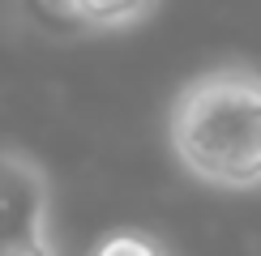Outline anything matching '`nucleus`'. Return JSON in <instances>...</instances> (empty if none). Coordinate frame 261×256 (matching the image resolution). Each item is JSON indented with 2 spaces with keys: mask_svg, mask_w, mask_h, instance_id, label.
<instances>
[{
  "mask_svg": "<svg viewBox=\"0 0 261 256\" xmlns=\"http://www.w3.org/2000/svg\"><path fill=\"white\" fill-rule=\"evenodd\" d=\"M43 256H56V252H43Z\"/></svg>",
  "mask_w": 261,
  "mask_h": 256,
  "instance_id": "obj_5",
  "label": "nucleus"
},
{
  "mask_svg": "<svg viewBox=\"0 0 261 256\" xmlns=\"http://www.w3.org/2000/svg\"><path fill=\"white\" fill-rule=\"evenodd\" d=\"M47 209H51L47 175L30 158L0 149V256L51 252Z\"/></svg>",
  "mask_w": 261,
  "mask_h": 256,
  "instance_id": "obj_2",
  "label": "nucleus"
},
{
  "mask_svg": "<svg viewBox=\"0 0 261 256\" xmlns=\"http://www.w3.org/2000/svg\"><path fill=\"white\" fill-rule=\"evenodd\" d=\"M77 17L86 35H112L154 17V5H77Z\"/></svg>",
  "mask_w": 261,
  "mask_h": 256,
  "instance_id": "obj_3",
  "label": "nucleus"
},
{
  "mask_svg": "<svg viewBox=\"0 0 261 256\" xmlns=\"http://www.w3.org/2000/svg\"><path fill=\"white\" fill-rule=\"evenodd\" d=\"M90 256H167V248L150 231H112Z\"/></svg>",
  "mask_w": 261,
  "mask_h": 256,
  "instance_id": "obj_4",
  "label": "nucleus"
},
{
  "mask_svg": "<svg viewBox=\"0 0 261 256\" xmlns=\"http://www.w3.org/2000/svg\"><path fill=\"white\" fill-rule=\"evenodd\" d=\"M171 154L193 179L227 192L261 188V73L219 64L171 103Z\"/></svg>",
  "mask_w": 261,
  "mask_h": 256,
  "instance_id": "obj_1",
  "label": "nucleus"
}]
</instances>
